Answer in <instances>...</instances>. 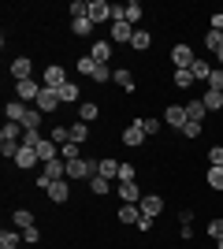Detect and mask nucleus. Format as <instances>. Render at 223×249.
Listing matches in <instances>:
<instances>
[{
  "instance_id": "39",
  "label": "nucleus",
  "mask_w": 223,
  "mask_h": 249,
  "mask_svg": "<svg viewBox=\"0 0 223 249\" xmlns=\"http://www.w3.org/2000/svg\"><path fill=\"white\" fill-rule=\"evenodd\" d=\"M112 78V67L108 63H97V71H93V82H108Z\"/></svg>"
},
{
  "instance_id": "16",
  "label": "nucleus",
  "mask_w": 223,
  "mask_h": 249,
  "mask_svg": "<svg viewBox=\"0 0 223 249\" xmlns=\"http://www.w3.org/2000/svg\"><path fill=\"white\" fill-rule=\"evenodd\" d=\"M37 156H41V164H49V160H60V145H56V142H49V138H41Z\"/></svg>"
},
{
  "instance_id": "8",
  "label": "nucleus",
  "mask_w": 223,
  "mask_h": 249,
  "mask_svg": "<svg viewBox=\"0 0 223 249\" xmlns=\"http://www.w3.org/2000/svg\"><path fill=\"white\" fill-rule=\"evenodd\" d=\"M89 19H93V26L97 22H108L112 19V4L108 0H89Z\"/></svg>"
},
{
  "instance_id": "2",
  "label": "nucleus",
  "mask_w": 223,
  "mask_h": 249,
  "mask_svg": "<svg viewBox=\"0 0 223 249\" xmlns=\"http://www.w3.org/2000/svg\"><path fill=\"white\" fill-rule=\"evenodd\" d=\"M41 86H45V89H64V86H67V71L60 67V63L45 67V74H41Z\"/></svg>"
},
{
  "instance_id": "38",
  "label": "nucleus",
  "mask_w": 223,
  "mask_h": 249,
  "mask_svg": "<svg viewBox=\"0 0 223 249\" xmlns=\"http://www.w3.org/2000/svg\"><path fill=\"white\" fill-rule=\"evenodd\" d=\"M175 86H179V89H190V86H193V74L190 71H175Z\"/></svg>"
},
{
  "instance_id": "41",
  "label": "nucleus",
  "mask_w": 223,
  "mask_h": 249,
  "mask_svg": "<svg viewBox=\"0 0 223 249\" xmlns=\"http://www.w3.org/2000/svg\"><path fill=\"white\" fill-rule=\"evenodd\" d=\"M22 242V234H15V231H4V234H0V246H19Z\"/></svg>"
},
{
  "instance_id": "35",
  "label": "nucleus",
  "mask_w": 223,
  "mask_h": 249,
  "mask_svg": "<svg viewBox=\"0 0 223 249\" xmlns=\"http://www.w3.org/2000/svg\"><path fill=\"white\" fill-rule=\"evenodd\" d=\"M78 71H82L86 78H93V71H97V60H93V56H82V60H78Z\"/></svg>"
},
{
  "instance_id": "6",
  "label": "nucleus",
  "mask_w": 223,
  "mask_h": 249,
  "mask_svg": "<svg viewBox=\"0 0 223 249\" xmlns=\"http://www.w3.org/2000/svg\"><path fill=\"white\" fill-rule=\"evenodd\" d=\"M41 175H45V178H52V182L67 178V160L60 156V160H49V164H41Z\"/></svg>"
},
{
  "instance_id": "5",
  "label": "nucleus",
  "mask_w": 223,
  "mask_h": 249,
  "mask_svg": "<svg viewBox=\"0 0 223 249\" xmlns=\"http://www.w3.org/2000/svg\"><path fill=\"white\" fill-rule=\"evenodd\" d=\"M138 208H141V216H145V219H156L160 212H164V201H160L156 194H145V197L138 201Z\"/></svg>"
},
{
  "instance_id": "51",
  "label": "nucleus",
  "mask_w": 223,
  "mask_h": 249,
  "mask_svg": "<svg viewBox=\"0 0 223 249\" xmlns=\"http://www.w3.org/2000/svg\"><path fill=\"white\" fill-rule=\"evenodd\" d=\"M0 249H19V246H0Z\"/></svg>"
},
{
  "instance_id": "29",
  "label": "nucleus",
  "mask_w": 223,
  "mask_h": 249,
  "mask_svg": "<svg viewBox=\"0 0 223 249\" xmlns=\"http://www.w3.org/2000/svg\"><path fill=\"white\" fill-rule=\"evenodd\" d=\"M86 138H89V126H86L82 119H78V123H71V142H74V145H82Z\"/></svg>"
},
{
  "instance_id": "18",
  "label": "nucleus",
  "mask_w": 223,
  "mask_h": 249,
  "mask_svg": "<svg viewBox=\"0 0 223 249\" xmlns=\"http://www.w3.org/2000/svg\"><path fill=\"white\" fill-rule=\"evenodd\" d=\"M89 56H93L97 63H108V60H112V41H93Z\"/></svg>"
},
{
  "instance_id": "21",
  "label": "nucleus",
  "mask_w": 223,
  "mask_h": 249,
  "mask_svg": "<svg viewBox=\"0 0 223 249\" xmlns=\"http://www.w3.org/2000/svg\"><path fill=\"white\" fill-rule=\"evenodd\" d=\"M22 123H4V130H0V142H22Z\"/></svg>"
},
{
  "instance_id": "14",
  "label": "nucleus",
  "mask_w": 223,
  "mask_h": 249,
  "mask_svg": "<svg viewBox=\"0 0 223 249\" xmlns=\"http://www.w3.org/2000/svg\"><path fill=\"white\" fill-rule=\"evenodd\" d=\"M97 175L101 178H108V182H112V178H119V160H97Z\"/></svg>"
},
{
  "instance_id": "23",
  "label": "nucleus",
  "mask_w": 223,
  "mask_h": 249,
  "mask_svg": "<svg viewBox=\"0 0 223 249\" xmlns=\"http://www.w3.org/2000/svg\"><path fill=\"white\" fill-rule=\"evenodd\" d=\"M67 194H71V190H67V178H60V182H52V186H49V197H52L56 205H64Z\"/></svg>"
},
{
  "instance_id": "44",
  "label": "nucleus",
  "mask_w": 223,
  "mask_h": 249,
  "mask_svg": "<svg viewBox=\"0 0 223 249\" xmlns=\"http://www.w3.org/2000/svg\"><path fill=\"white\" fill-rule=\"evenodd\" d=\"M201 130H205L201 123H186V126H182V134H186V138H201Z\"/></svg>"
},
{
  "instance_id": "48",
  "label": "nucleus",
  "mask_w": 223,
  "mask_h": 249,
  "mask_svg": "<svg viewBox=\"0 0 223 249\" xmlns=\"http://www.w3.org/2000/svg\"><path fill=\"white\" fill-rule=\"evenodd\" d=\"M212 30L223 34V11H212Z\"/></svg>"
},
{
  "instance_id": "26",
  "label": "nucleus",
  "mask_w": 223,
  "mask_h": 249,
  "mask_svg": "<svg viewBox=\"0 0 223 249\" xmlns=\"http://www.w3.org/2000/svg\"><path fill=\"white\" fill-rule=\"evenodd\" d=\"M71 30L78 34V37H89V34H93V19H89V15H86V19H71Z\"/></svg>"
},
{
  "instance_id": "20",
  "label": "nucleus",
  "mask_w": 223,
  "mask_h": 249,
  "mask_svg": "<svg viewBox=\"0 0 223 249\" xmlns=\"http://www.w3.org/2000/svg\"><path fill=\"white\" fill-rule=\"evenodd\" d=\"M205 112H208V108H205V101H186V119H190V123H201Z\"/></svg>"
},
{
  "instance_id": "43",
  "label": "nucleus",
  "mask_w": 223,
  "mask_h": 249,
  "mask_svg": "<svg viewBox=\"0 0 223 249\" xmlns=\"http://www.w3.org/2000/svg\"><path fill=\"white\" fill-rule=\"evenodd\" d=\"M208 89H223V71L212 67V74H208Z\"/></svg>"
},
{
  "instance_id": "52",
  "label": "nucleus",
  "mask_w": 223,
  "mask_h": 249,
  "mask_svg": "<svg viewBox=\"0 0 223 249\" xmlns=\"http://www.w3.org/2000/svg\"><path fill=\"white\" fill-rule=\"evenodd\" d=\"M220 93H223V89H220Z\"/></svg>"
},
{
  "instance_id": "32",
  "label": "nucleus",
  "mask_w": 223,
  "mask_h": 249,
  "mask_svg": "<svg viewBox=\"0 0 223 249\" xmlns=\"http://www.w3.org/2000/svg\"><path fill=\"white\" fill-rule=\"evenodd\" d=\"M89 190L101 197V194H112V182H108V178H101V175H93V178H89Z\"/></svg>"
},
{
  "instance_id": "47",
  "label": "nucleus",
  "mask_w": 223,
  "mask_h": 249,
  "mask_svg": "<svg viewBox=\"0 0 223 249\" xmlns=\"http://www.w3.org/2000/svg\"><path fill=\"white\" fill-rule=\"evenodd\" d=\"M37 238H41V231H37V227H30V231H22V242H30V246H34V242H37Z\"/></svg>"
},
{
  "instance_id": "22",
  "label": "nucleus",
  "mask_w": 223,
  "mask_h": 249,
  "mask_svg": "<svg viewBox=\"0 0 223 249\" xmlns=\"http://www.w3.org/2000/svg\"><path fill=\"white\" fill-rule=\"evenodd\" d=\"M190 74H193V82H208V74H212V63L208 60H197L190 67Z\"/></svg>"
},
{
  "instance_id": "45",
  "label": "nucleus",
  "mask_w": 223,
  "mask_h": 249,
  "mask_svg": "<svg viewBox=\"0 0 223 249\" xmlns=\"http://www.w3.org/2000/svg\"><path fill=\"white\" fill-rule=\"evenodd\" d=\"M208 234H212L216 242L223 238V219H212V223H208Z\"/></svg>"
},
{
  "instance_id": "12",
  "label": "nucleus",
  "mask_w": 223,
  "mask_h": 249,
  "mask_svg": "<svg viewBox=\"0 0 223 249\" xmlns=\"http://www.w3.org/2000/svg\"><path fill=\"white\" fill-rule=\"evenodd\" d=\"M37 108H41V112H56V108H60V89H41Z\"/></svg>"
},
{
  "instance_id": "27",
  "label": "nucleus",
  "mask_w": 223,
  "mask_h": 249,
  "mask_svg": "<svg viewBox=\"0 0 223 249\" xmlns=\"http://www.w3.org/2000/svg\"><path fill=\"white\" fill-rule=\"evenodd\" d=\"M201 101H205V108H208V112H220V108H223V93H220V89H208Z\"/></svg>"
},
{
  "instance_id": "25",
  "label": "nucleus",
  "mask_w": 223,
  "mask_h": 249,
  "mask_svg": "<svg viewBox=\"0 0 223 249\" xmlns=\"http://www.w3.org/2000/svg\"><path fill=\"white\" fill-rule=\"evenodd\" d=\"M97 115H101V108H97L93 101H86V104H78V119H82V123H93Z\"/></svg>"
},
{
  "instance_id": "19",
  "label": "nucleus",
  "mask_w": 223,
  "mask_h": 249,
  "mask_svg": "<svg viewBox=\"0 0 223 249\" xmlns=\"http://www.w3.org/2000/svg\"><path fill=\"white\" fill-rule=\"evenodd\" d=\"M112 82H116V86H123V89L130 93V89H134V74H130L127 67H116V71H112Z\"/></svg>"
},
{
  "instance_id": "9",
  "label": "nucleus",
  "mask_w": 223,
  "mask_h": 249,
  "mask_svg": "<svg viewBox=\"0 0 223 249\" xmlns=\"http://www.w3.org/2000/svg\"><path fill=\"white\" fill-rule=\"evenodd\" d=\"M11 78H15V82H26V78H30V74H34V63L30 60H26V56H19V60H11Z\"/></svg>"
},
{
  "instance_id": "34",
  "label": "nucleus",
  "mask_w": 223,
  "mask_h": 249,
  "mask_svg": "<svg viewBox=\"0 0 223 249\" xmlns=\"http://www.w3.org/2000/svg\"><path fill=\"white\" fill-rule=\"evenodd\" d=\"M60 101H67V104L78 101V82H67L64 89H60Z\"/></svg>"
},
{
  "instance_id": "4",
  "label": "nucleus",
  "mask_w": 223,
  "mask_h": 249,
  "mask_svg": "<svg viewBox=\"0 0 223 249\" xmlns=\"http://www.w3.org/2000/svg\"><path fill=\"white\" fill-rule=\"evenodd\" d=\"M108 34H112V37H108L112 45H130L134 41V26H130V22H112Z\"/></svg>"
},
{
  "instance_id": "7",
  "label": "nucleus",
  "mask_w": 223,
  "mask_h": 249,
  "mask_svg": "<svg viewBox=\"0 0 223 249\" xmlns=\"http://www.w3.org/2000/svg\"><path fill=\"white\" fill-rule=\"evenodd\" d=\"M116 194L123 197V205H138V201L145 197V194L138 190V182H119V186H116Z\"/></svg>"
},
{
  "instance_id": "49",
  "label": "nucleus",
  "mask_w": 223,
  "mask_h": 249,
  "mask_svg": "<svg viewBox=\"0 0 223 249\" xmlns=\"http://www.w3.org/2000/svg\"><path fill=\"white\" fill-rule=\"evenodd\" d=\"M216 60H220V63H223V49H220V52H216Z\"/></svg>"
},
{
  "instance_id": "46",
  "label": "nucleus",
  "mask_w": 223,
  "mask_h": 249,
  "mask_svg": "<svg viewBox=\"0 0 223 249\" xmlns=\"http://www.w3.org/2000/svg\"><path fill=\"white\" fill-rule=\"evenodd\" d=\"M141 130H145V134H156V130H160V119H141Z\"/></svg>"
},
{
  "instance_id": "10",
  "label": "nucleus",
  "mask_w": 223,
  "mask_h": 249,
  "mask_svg": "<svg viewBox=\"0 0 223 249\" xmlns=\"http://www.w3.org/2000/svg\"><path fill=\"white\" fill-rule=\"evenodd\" d=\"M145 138H149V134H145V130H141V119H134V123H130L127 130H123V142H127L130 149H138L141 142H145Z\"/></svg>"
},
{
  "instance_id": "40",
  "label": "nucleus",
  "mask_w": 223,
  "mask_h": 249,
  "mask_svg": "<svg viewBox=\"0 0 223 249\" xmlns=\"http://www.w3.org/2000/svg\"><path fill=\"white\" fill-rule=\"evenodd\" d=\"M0 153H4V160H15V153H19V142H0Z\"/></svg>"
},
{
  "instance_id": "53",
  "label": "nucleus",
  "mask_w": 223,
  "mask_h": 249,
  "mask_svg": "<svg viewBox=\"0 0 223 249\" xmlns=\"http://www.w3.org/2000/svg\"><path fill=\"white\" fill-rule=\"evenodd\" d=\"M220 11H223V8H220Z\"/></svg>"
},
{
  "instance_id": "24",
  "label": "nucleus",
  "mask_w": 223,
  "mask_h": 249,
  "mask_svg": "<svg viewBox=\"0 0 223 249\" xmlns=\"http://www.w3.org/2000/svg\"><path fill=\"white\" fill-rule=\"evenodd\" d=\"M41 108H30V112H26V119H22V130H41Z\"/></svg>"
},
{
  "instance_id": "50",
  "label": "nucleus",
  "mask_w": 223,
  "mask_h": 249,
  "mask_svg": "<svg viewBox=\"0 0 223 249\" xmlns=\"http://www.w3.org/2000/svg\"><path fill=\"white\" fill-rule=\"evenodd\" d=\"M216 249H223V238H220V242H216Z\"/></svg>"
},
{
  "instance_id": "31",
  "label": "nucleus",
  "mask_w": 223,
  "mask_h": 249,
  "mask_svg": "<svg viewBox=\"0 0 223 249\" xmlns=\"http://www.w3.org/2000/svg\"><path fill=\"white\" fill-rule=\"evenodd\" d=\"M149 45H153V37H149V30H134V41H130V49H138V52H145Z\"/></svg>"
},
{
  "instance_id": "28",
  "label": "nucleus",
  "mask_w": 223,
  "mask_h": 249,
  "mask_svg": "<svg viewBox=\"0 0 223 249\" xmlns=\"http://www.w3.org/2000/svg\"><path fill=\"white\" fill-rule=\"evenodd\" d=\"M119 219H123V223H138V219H141V208L138 205H123V208H119Z\"/></svg>"
},
{
  "instance_id": "15",
  "label": "nucleus",
  "mask_w": 223,
  "mask_h": 249,
  "mask_svg": "<svg viewBox=\"0 0 223 249\" xmlns=\"http://www.w3.org/2000/svg\"><path fill=\"white\" fill-rule=\"evenodd\" d=\"M37 160H41V156H37V149H26V145L19 142V153H15V164H19V167H34Z\"/></svg>"
},
{
  "instance_id": "13",
  "label": "nucleus",
  "mask_w": 223,
  "mask_h": 249,
  "mask_svg": "<svg viewBox=\"0 0 223 249\" xmlns=\"http://www.w3.org/2000/svg\"><path fill=\"white\" fill-rule=\"evenodd\" d=\"M26 112H30V108H26L22 101H8V108H4L8 123H22V119H26Z\"/></svg>"
},
{
  "instance_id": "11",
  "label": "nucleus",
  "mask_w": 223,
  "mask_h": 249,
  "mask_svg": "<svg viewBox=\"0 0 223 249\" xmlns=\"http://www.w3.org/2000/svg\"><path fill=\"white\" fill-rule=\"evenodd\" d=\"M164 123H168V126H179V130H182V126L190 123V119H186V108H182V104H171L168 112H164Z\"/></svg>"
},
{
  "instance_id": "33",
  "label": "nucleus",
  "mask_w": 223,
  "mask_h": 249,
  "mask_svg": "<svg viewBox=\"0 0 223 249\" xmlns=\"http://www.w3.org/2000/svg\"><path fill=\"white\" fill-rule=\"evenodd\" d=\"M205 49H208V52H220V49H223V34H220V30H208V37H205Z\"/></svg>"
},
{
  "instance_id": "37",
  "label": "nucleus",
  "mask_w": 223,
  "mask_h": 249,
  "mask_svg": "<svg viewBox=\"0 0 223 249\" xmlns=\"http://www.w3.org/2000/svg\"><path fill=\"white\" fill-rule=\"evenodd\" d=\"M134 178H138L134 164H119V182H134Z\"/></svg>"
},
{
  "instance_id": "17",
  "label": "nucleus",
  "mask_w": 223,
  "mask_h": 249,
  "mask_svg": "<svg viewBox=\"0 0 223 249\" xmlns=\"http://www.w3.org/2000/svg\"><path fill=\"white\" fill-rule=\"evenodd\" d=\"M11 223H15L19 231H30L34 227V212L30 208H15V212H11Z\"/></svg>"
},
{
  "instance_id": "36",
  "label": "nucleus",
  "mask_w": 223,
  "mask_h": 249,
  "mask_svg": "<svg viewBox=\"0 0 223 249\" xmlns=\"http://www.w3.org/2000/svg\"><path fill=\"white\" fill-rule=\"evenodd\" d=\"M208 186L223 190V167H208Z\"/></svg>"
},
{
  "instance_id": "1",
  "label": "nucleus",
  "mask_w": 223,
  "mask_h": 249,
  "mask_svg": "<svg viewBox=\"0 0 223 249\" xmlns=\"http://www.w3.org/2000/svg\"><path fill=\"white\" fill-rule=\"evenodd\" d=\"M171 63H175L179 71H190L193 63H197V56H193V49H190L186 41H179L175 49H171Z\"/></svg>"
},
{
  "instance_id": "42",
  "label": "nucleus",
  "mask_w": 223,
  "mask_h": 249,
  "mask_svg": "<svg viewBox=\"0 0 223 249\" xmlns=\"http://www.w3.org/2000/svg\"><path fill=\"white\" fill-rule=\"evenodd\" d=\"M208 160H212V167H223V145H212V149H208Z\"/></svg>"
},
{
  "instance_id": "3",
  "label": "nucleus",
  "mask_w": 223,
  "mask_h": 249,
  "mask_svg": "<svg viewBox=\"0 0 223 249\" xmlns=\"http://www.w3.org/2000/svg\"><path fill=\"white\" fill-rule=\"evenodd\" d=\"M41 89H45V86H37L34 78L15 82V101H22V104H26V101H37V97H41Z\"/></svg>"
},
{
  "instance_id": "30",
  "label": "nucleus",
  "mask_w": 223,
  "mask_h": 249,
  "mask_svg": "<svg viewBox=\"0 0 223 249\" xmlns=\"http://www.w3.org/2000/svg\"><path fill=\"white\" fill-rule=\"evenodd\" d=\"M60 156H64L67 164H71V160H82V145H74V142H67V145H60Z\"/></svg>"
}]
</instances>
